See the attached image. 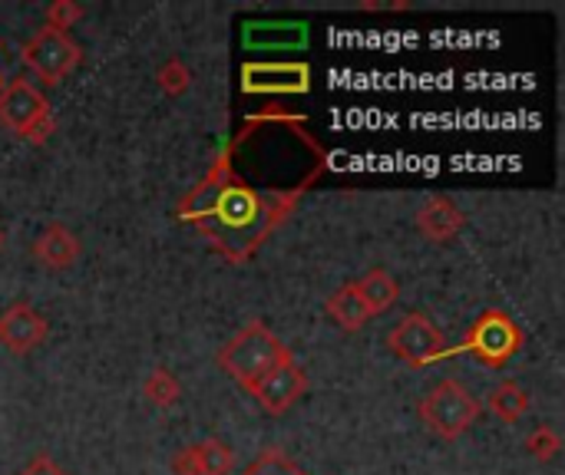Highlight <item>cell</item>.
<instances>
[{
    "instance_id": "d4e9b609",
    "label": "cell",
    "mask_w": 565,
    "mask_h": 475,
    "mask_svg": "<svg viewBox=\"0 0 565 475\" xmlns=\"http://www.w3.org/2000/svg\"><path fill=\"white\" fill-rule=\"evenodd\" d=\"M0 86H3V79H0Z\"/></svg>"
},
{
    "instance_id": "5b68a950",
    "label": "cell",
    "mask_w": 565,
    "mask_h": 475,
    "mask_svg": "<svg viewBox=\"0 0 565 475\" xmlns=\"http://www.w3.org/2000/svg\"><path fill=\"white\" fill-rule=\"evenodd\" d=\"M523 344H526V334H523V327L510 314H503V311H483L473 321V327L467 331L460 350L463 354H473L487 367H503L513 354L523 350Z\"/></svg>"
},
{
    "instance_id": "7c38bea8",
    "label": "cell",
    "mask_w": 565,
    "mask_h": 475,
    "mask_svg": "<svg viewBox=\"0 0 565 475\" xmlns=\"http://www.w3.org/2000/svg\"><path fill=\"white\" fill-rule=\"evenodd\" d=\"M463 225H467L463 212H460L457 202L447 198V195L427 198L424 208L417 212V228H420V235H424L427 241H437V245L454 241V238L463 231Z\"/></svg>"
},
{
    "instance_id": "cb8c5ba5",
    "label": "cell",
    "mask_w": 565,
    "mask_h": 475,
    "mask_svg": "<svg viewBox=\"0 0 565 475\" xmlns=\"http://www.w3.org/2000/svg\"><path fill=\"white\" fill-rule=\"evenodd\" d=\"M0 248H3V228H0Z\"/></svg>"
},
{
    "instance_id": "5bb4252c",
    "label": "cell",
    "mask_w": 565,
    "mask_h": 475,
    "mask_svg": "<svg viewBox=\"0 0 565 475\" xmlns=\"http://www.w3.org/2000/svg\"><path fill=\"white\" fill-rule=\"evenodd\" d=\"M358 294H361V301L367 304V311H371V317H377V314H384V311H391L394 304H397V298H401V284L384 271V268H374V271H367L358 284Z\"/></svg>"
},
{
    "instance_id": "2e32d148",
    "label": "cell",
    "mask_w": 565,
    "mask_h": 475,
    "mask_svg": "<svg viewBox=\"0 0 565 475\" xmlns=\"http://www.w3.org/2000/svg\"><path fill=\"white\" fill-rule=\"evenodd\" d=\"M142 393H146V400H149L152 407L169 410V407H175V403H179V397H182V384H179V377H175V374H169L166 367H156V370H149V374H146V380H142Z\"/></svg>"
},
{
    "instance_id": "4fadbf2b",
    "label": "cell",
    "mask_w": 565,
    "mask_h": 475,
    "mask_svg": "<svg viewBox=\"0 0 565 475\" xmlns=\"http://www.w3.org/2000/svg\"><path fill=\"white\" fill-rule=\"evenodd\" d=\"M324 311H328V317H331L341 331H348V334L364 331L367 321H371V311H367V304L361 301V294H358L354 284H344L341 291H334V294L328 298Z\"/></svg>"
},
{
    "instance_id": "9c48e42d",
    "label": "cell",
    "mask_w": 565,
    "mask_h": 475,
    "mask_svg": "<svg viewBox=\"0 0 565 475\" xmlns=\"http://www.w3.org/2000/svg\"><path fill=\"white\" fill-rule=\"evenodd\" d=\"M50 337V321L26 301L10 304L0 314V347L13 357H23L36 350Z\"/></svg>"
},
{
    "instance_id": "7402d4cb",
    "label": "cell",
    "mask_w": 565,
    "mask_h": 475,
    "mask_svg": "<svg viewBox=\"0 0 565 475\" xmlns=\"http://www.w3.org/2000/svg\"><path fill=\"white\" fill-rule=\"evenodd\" d=\"M20 475H66V469H63V466H56V460H53V456L40 453V456H33V460L20 469Z\"/></svg>"
},
{
    "instance_id": "ffe728a7",
    "label": "cell",
    "mask_w": 565,
    "mask_h": 475,
    "mask_svg": "<svg viewBox=\"0 0 565 475\" xmlns=\"http://www.w3.org/2000/svg\"><path fill=\"white\" fill-rule=\"evenodd\" d=\"M156 79H159L162 93H169V96H179V93H185V89H189V83H192V73H189V66H185L182 60H169V63H162V66H159Z\"/></svg>"
},
{
    "instance_id": "277c9868",
    "label": "cell",
    "mask_w": 565,
    "mask_h": 475,
    "mask_svg": "<svg viewBox=\"0 0 565 475\" xmlns=\"http://www.w3.org/2000/svg\"><path fill=\"white\" fill-rule=\"evenodd\" d=\"M0 126L33 145H43L53 136V112L46 96L30 79H7L0 86Z\"/></svg>"
},
{
    "instance_id": "ba28073f",
    "label": "cell",
    "mask_w": 565,
    "mask_h": 475,
    "mask_svg": "<svg viewBox=\"0 0 565 475\" xmlns=\"http://www.w3.org/2000/svg\"><path fill=\"white\" fill-rule=\"evenodd\" d=\"M305 390H308V377H305V370L298 367L295 354H288L285 360H278L265 377H258V380L248 387V393H252V397L262 403V410L271 413V417L288 413V410L305 397Z\"/></svg>"
},
{
    "instance_id": "7a4b0ae2",
    "label": "cell",
    "mask_w": 565,
    "mask_h": 475,
    "mask_svg": "<svg viewBox=\"0 0 565 475\" xmlns=\"http://www.w3.org/2000/svg\"><path fill=\"white\" fill-rule=\"evenodd\" d=\"M291 350L278 341V334L275 331H268V324L265 321H252V324H245L222 350H218V367L235 380V384H242L245 390L258 380V377H265L278 360H285Z\"/></svg>"
},
{
    "instance_id": "ac0fdd59",
    "label": "cell",
    "mask_w": 565,
    "mask_h": 475,
    "mask_svg": "<svg viewBox=\"0 0 565 475\" xmlns=\"http://www.w3.org/2000/svg\"><path fill=\"white\" fill-rule=\"evenodd\" d=\"M242 475H308L305 469H298L281 450H265L248 469Z\"/></svg>"
},
{
    "instance_id": "d6986e66",
    "label": "cell",
    "mask_w": 565,
    "mask_h": 475,
    "mask_svg": "<svg viewBox=\"0 0 565 475\" xmlns=\"http://www.w3.org/2000/svg\"><path fill=\"white\" fill-rule=\"evenodd\" d=\"M526 450H530V456H533V460L550 463V460H556V456H559L563 440H559V433H556L553 427H540V430H533V433L526 436Z\"/></svg>"
},
{
    "instance_id": "8fae6325",
    "label": "cell",
    "mask_w": 565,
    "mask_h": 475,
    "mask_svg": "<svg viewBox=\"0 0 565 475\" xmlns=\"http://www.w3.org/2000/svg\"><path fill=\"white\" fill-rule=\"evenodd\" d=\"M30 255H33L43 268H50V271H66V268H73V265L79 261L83 245H79V238H76L66 225L53 222V225H46V228L36 235Z\"/></svg>"
},
{
    "instance_id": "e0dca14e",
    "label": "cell",
    "mask_w": 565,
    "mask_h": 475,
    "mask_svg": "<svg viewBox=\"0 0 565 475\" xmlns=\"http://www.w3.org/2000/svg\"><path fill=\"white\" fill-rule=\"evenodd\" d=\"M199 475H232L235 473V453L222 440H202L192 446Z\"/></svg>"
},
{
    "instance_id": "30bf717a",
    "label": "cell",
    "mask_w": 565,
    "mask_h": 475,
    "mask_svg": "<svg viewBox=\"0 0 565 475\" xmlns=\"http://www.w3.org/2000/svg\"><path fill=\"white\" fill-rule=\"evenodd\" d=\"M245 93H308L311 69L305 63H248L242 69Z\"/></svg>"
},
{
    "instance_id": "603a6c76",
    "label": "cell",
    "mask_w": 565,
    "mask_h": 475,
    "mask_svg": "<svg viewBox=\"0 0 565 475\" xmlns=\"http://www.w3.org/2000/svg\"><path fill=\"white\" fill-rule=\"evenodd\" d=\"M172 473L199 475V466H195V453H192V446H185L182 453H175V456H172Z\"/></svg>"
},
{
    "instance_id": "6da1fadb",
    "label": "cell",
    "mask_w": 565,
    "mask_h": 475,
    "mask_svg": "<svg viewBox=\"0 0 565 475\" xmlns=\"http://www.w3.org/2000/svg\"><path fill=\"white\" fill-rule=\"evenodd\" d=\"M291 202H285V205H278V198H262V195H255L248 185H225V188H218L215 192V198L209 202V208H202V212H195V215H189L199 228H205L212 218L218 222V225H212L209 228V235H215L218 228H222V222H225V228H232V231H245L248 228V235H265L271 225H278V218L285 215V208H288Z\"/></svg>"
},
{
    "instance_id": "8992f818",
    "label": "cell",
    "mask_w": 565,
    "mask_h": 475,
    "mask_svg": "<svg viewBox=\"0 0 565 475\" xmlns=\"http://www.w3.org/2000/svg\"><path fill=\"white\" fill-rule=\"evenodd\" d=\"M26 69L43 83V86H56L63 83L83 60V50L79 43L70 36V33H60V30H50V26H40L20 50Z\"/></svg>"
},
{
    "instance_id": "9a60e30c",
    "label": "cell",
    "mask_w": 565,
    "mask_h": 475,
    "mask_svg": "<svg viewBox=\"0 0 565 475\" xmlns=\"http://www.w3.org/2000/svg\"><path fill=\"white\" fill-rule=\"evenodd\" d=\"M530 407H533L530 393H526L520 384H513V380H503V384L490 393V410H493L503 423H520V420L530 413Z\"/></svg>"
},
{
    "instance_id": "44dd1931",
    "label": "cell",
    "mask_w": 565,
    "mask_h": 475,
    "mask_svg": "<svg viewBox=\"0 0 565 475\" xmlns=\"http://www.w3.org/2000/svg\"><path fill=\"white\" fill-rule=\"evenodd\" d=\"M83 13H86V10H83L79 3H73V0H56V3H50V10H46V26L66 33L70 26H76V23L83 20Z\"/></svg>"
},
{
    "instance_id": "3957f363",
    "label": "cell",
    "mask_w": 565,
    "mask_h": 475,
    "mask_svg": "<svg viewBox=\"0 0 565 475\" xmlns=\"http://www.w3.org/2000/svg\"><path fill=\"white\" fill-rule=\"evenodd\" d=\"M424 427L437 436V440H460L483 413L480 400L460 384V380H440L417 407Z\"/></svg>"
},
{
    "instance_id": "52a82bcc",
    "label": "cell",
    "mask_w": 565,
    "mask_h": 475,
    "mask_svg": "<svg viewBox=\"0 0 565 475\" xmlns=\"http://www.w3.org/2000/svg\"><path fill=\"white\" fill-rule=\"evenodd\" d=\"M387 347H391L394 357H401L411 367H430V364H437V360H444L450 354L444 331L434 327V321H427L424 314H407L387 334Z\"/></svg>"
}]
</instances>
